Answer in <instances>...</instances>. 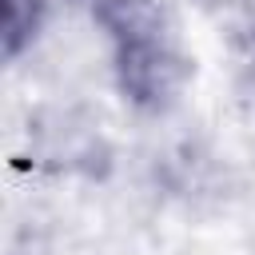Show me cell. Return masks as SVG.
I'll return each instance as SVG.
<instances>
[{
	"label": "cell",
	"instance_id": "cell-3",
	"mask_svg": "<svg viewBox=\"0 0 255 255\" xmlns=\"http://www.w3.org/2000/svg\"><path fill=\"white\" fill-rule=\"evenodd\" d=\"M68 4H76V8H92L96 0H68Z\"/></svg>",
	"mask_w": 255,
	"mask_h": 255
},
{
	"label": "cell",
	"instance_id": "cell-2",
	"mask_svg": "<svg viewBox=\"0 0 255 255\" xmlns=\"http://www.w3.org/2000/svg\"><path fill=\"white\" fill-rule=\"evenodd\" d=\"M48 16V0H4V56L16 60L40 36Z\"/></svg>",
	"mask_w": 255,
	"mask_h": 255
},
{
	"label": "cell",
	"instance_id": "cell-1",
	"mask_svg": "<svg viewBox=\"0 0 255 255\" xmlns=\"http://www.w3.org/2000/svg\"><path fill=\"white\" fill-rule=\"evenodd\" d=\"M92 20L112 48L120 96L139 112H167L187 84V56L159 0H96Z\"/></svg>",
	"mask_w": 255,
	"mask_h": 255
}]
</instances>
